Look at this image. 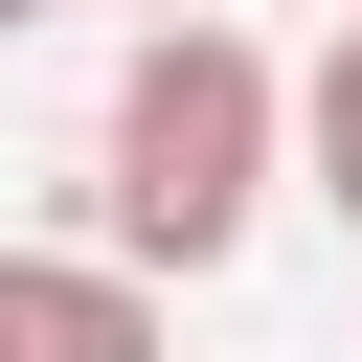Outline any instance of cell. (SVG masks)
I'll use <instances>...</instances> for the list:
<instances>
[{
	"instance_id": "obj_1",
	"label": "cell",
	"mask_w": 362,
	"mask_h": 362,
	"mask_svg": "<svg viewBox=\"0 0 362 362\" xmlns=\"http://www.w3.org/2000/svg\"><path fill=\"white\" fill-rule=\"evenodd\" d=\"M272 181H294V68H272L226 0H204V23H136L113 136H90L113 249H136V272H226V249L272 226Z\"/></svg>"
},
{
	"instance_id": "obj_2",
	"label": "cell",
	"mask_w": 362,
	"mask_h": 362,
	"mask_svg": "<svg viewBox=\"0 0 362 362\" xmlns=\"http://www.w3.org/2000/svg\"><path fill=\"white\" fill-rule=\"evenodd\" d=\"M0 362H158V272L136 249H0Z\"/></svg>"
},
{
	"instance_id": "obj_3",
	"label": "cell",
	"mask_w": 362,
	"mask_h": 362,
	"mask_svg": "<svg viewBox=\"0 0 362 362\" xmlns=\"http://www.w3.org/2000/svg\"><path fill=\"white\" fill-rule=\"evenodd\" d=\"M294 181H317V204L362 226V0H339V45L294 68Z\"/></svg>"
},
{
	"instance_id": "obj_4",
	"label": "cell",
	"mask_w": 362,
	"mask_h": 362,
	"mask_svg": "<svg viewBox=\"0 0 362 362\" xmlns=\"http://www.w3.org/2000/svg\"><path fill=\"white\" fill-rule=\"evenodd\" d=\"M136 23H204V0H136Z\"/></svg>"
},
{
	"instance_id": "obj_5",
	"label": "cell",
	"mask_w": 362,
	"mask_h": 362,
	"mask_svg": "<svg viewBox=\"0 0 362 362\" xmlns=\"http://www.w3.org/2000/svg\"><path fill=\"white\" fill-rule=\"evenodd\" d=\"M23 23H45V0H0V45H23Z\"/></svg>"
}]
</instances>
